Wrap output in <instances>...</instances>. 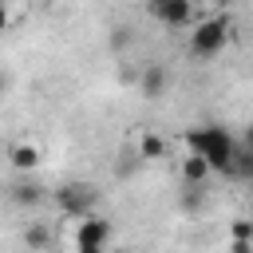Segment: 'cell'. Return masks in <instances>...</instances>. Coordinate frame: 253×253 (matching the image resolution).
<instances>
[{
  "label": "cell",
  "mask_w": 253,
  "mask_h": 253,
  "mask_svg": "<svg viewBox=\"0 0 253 253\" xmlns=\"http://www.w3.org/2000/svg\"><path fill=\"white\" fill-rule=\"evenodd\" d=\"M186 142H190V154H198L210 170H221V174L229 170L233 150H237V138H233L225 126H202V130H190Z\"/></svg>",
  "instance_id": "6da1fadb"
},
{
  "label": "cell",
  "mask_w": 253,
  "mask_h": 253,
  "mask_svg": "<svg viewBox=\"0 0 253 253\" xmlns=\"http://www.w3.org/2000/svg\"><path fill=\"white\" fill-rule=\"evenodd\" d=\"M229 20L225 16H210V20H198L194 24V32H190V55H198V59H213V55H221V47L229 43Z\"/></svg>",
  "instance_id": "7a4b0ae2"
},
{
  "label": "cell",
  "mask_w": 253,
  "mask_h": 253,
  "mask_svg": "<svg viewBox=\"0 0 253 253\" xmlns=\"http://www.w3.org/2000/svg\"><path fill=\"white\" fill-rule=\"evenodd\" d=\"M79 225H75V253H107V245H111V221L103 217V213H83V217H75Z\"/></svg>",
  "instance_id": "3957f363"
},
{
  "label": "cell",
  "mask_w": 253,
  "mask_h": 253,
  "mask_svg": "<svg viewBox=\"0 0 253 253\" xmlns=\"http://www.w3.org/2000/svg\"><path fill=\"white\" fill-rule=\"evenodd\" d=\"M55 206H59L63 217H83V213H91L99 206V194L87 182H71V186H59L55 190Z\"/></svg>",
  "instance_id": "277c9868"
},
{
  "label": "cell",
  "mask_w": 253,
  "mask_h": 253,
  "mask_svg": "<svg viewBox=\"0 0 253 253\" xmlns=\"http://www.w3.org/2000/svg\"><path fill=\"white\" fill-rule=\"evenodd\" d=\"M146 12L166 28H190L194 24V4L190 0H146Z\"/></svg>",
  "instance_id": "5b68a950"
},
{
  "label": "cell",
  "mask_w": 253,
  "mask_h": 253,
  "mask_svg": "<svg viewBox=\"0 0 253 253\" xmlns=\"http://www.w3.org/2000/svg\"><path fill=\"white\" fill-rule=\"evenodd\" d=\"M166 87H170L166 67H162V63H146V67H142V75H138V91H142V99H162V95H166Z\"/></svg>",
  "instance_id": "8992f818"
},
{
  "label": "cell",
  "mask_w": 253,
  "mask_h": 253,
  "mask_svg": "<svg viewBox=\"0 0 253 253\" xmlns=\"http://www.w3.org/2000/svg\"><path fill=\"white\" fill-rule=\"evenodd\" d=\"M8 162H12V170H20V174H32V170H40V162H43V150H40V142H16L12 150H8Z\"/></svg>",
  "instance_id": "52a82bcc"
},
{
  "label": "cell",
  "mask_w": 253,
  "mask_h": 253,
  "mask_svg": "<svg viewBox=\"0 0 253 253\" xmlns=\"http://www.w3.org/2000/svg\"><path fill=\"white\" fill-rule=\"evenodd\" d=\"M138 158L142 162H158V158H170V142L154 130H142L138 134Z\"/></svg>",
  "instance_id": "ba28073f"
},
{
  "label": "cell",
  "mask_w": 253,
  "mask_h": 253,
  "mask_svg": "<svg viewBox=\"0 0 253 253\" xmlns=\"http://www.w3.org/2000/svg\"><path fill=\"white\" fill-rule=\"evenodd\" d=\"M8 198L28 210V206H40V202H43V186H40V182H16V186L8 190Z\"/></svg>",
  "instance_id": "9c48e42d"
},
{
  "label": "cell",
  "mask_w": 253,
  "mask_h": 253,
  "mask_svg": "<svg viewBox=\"0 0 253 253\" xmlns=\"http://www.w3.org/2000/svg\"><path fill=\"white\" fill-rule=\"evenodd\" d=\"M210 174H213V170H210V166H206L198 154H190V158L182 162V178H186V186H202Z\"/></svg>",
  "instance_id": "30bf717a"
},
{
  "label": "cell",
  "mask_w": 253,
  "mask_h": 253,
  "mask_svg": "<svg viewBox=\"0 0 253 253\" xmlns=\"http://www.w3.org/2000/svg\"><path fill=\"white\" fill-rule=\"evenodd\" d=\"M24 245H28L32 253H43V249L51 245V233H47V225H43V221H32V225L24 229Z\"/></svg>",
  "instance_id": "8fae6325"
},
{
  "label": "cell",
  "mask_w": 253,
  "mask_h": 253,
  "mask_svg": "<svg viewBox=\"0 0 253 253\" xmlns=\"http://www.w3.org/2000/svg\"><path fill=\"white\" fill-rule=\"evenodd\" d=\"M229 253H253V237H233Z\"/></svg>",
  "instance_id": "7c38bea8"
},
{
  "label": "cell",
  "mask_w": 253,
  "mask_h": 253,
  "mask_svg": "<svg viewBox=\"0 0 253 253\" xmlns=\"http://www.w3.org/2000/svg\"><path fill=\"white\" fill-rule=\"evenodd\" d=\"M12 28V8H8V0H0V36Z\"/></svg>",
  "instance_id": "4fadbf2b"
},
{
  "label": "cell",
  "mask_w": 253,
  "mask_h": 253,
  "mask_svg": "<svg viewBox=\"0 0 253 253\" xmlns=\"http://www.w3.org/2000/svg\"><path fill=\"white\" fill-rule=\"evenodd\" d=\"M233 237H253V225H249L245 217H237V221H233Z\"/></svg>",
  "instance_id": "5bb4252c"
},
{
  "label": "cell",
  "mask_w": 253,
  "mask_h": 253,
  "mask_svg": "<svg viewBox=\"0 0 253 253\" xmlns=\"http://www.w3.org/2000/svg\"><path fill=\"white\" fill-rule=\"evenodd\" d=\"M8 87H12V79H8V71H0V99L8 95Z\"/></svg>",
  "instance_id": "9a60e30c"
},
{
  "label": "cell",
  "mask_w": 253,
  "mask_h": 253,
  "mask_svg": "<svg viewBox=\"0 0 253 253\" xmlns=\"http://www.w3.org/2000/svg\"><path fill=\"white\" fill-rule=\"evenodd\" d=\"M190 4H194V8H198V4H213V0H190Z\"/></svg>",
  "instance_id": "2e32d148"
},
{
  "label": "cell",
  "mask_w": 253,
  "mask_h": 253,
  "mask_svg": "<svg viewBox=\"0 0 253 253\" xmlns=\"http://www.w3.org/2000/svg\"><path fill=\"white\" fill-rule=\"evenodd\" d=\"M123 253H138V249H123Z\"/></svg>",
  "instance_id": "e0dca14e"
}]
</instances>
